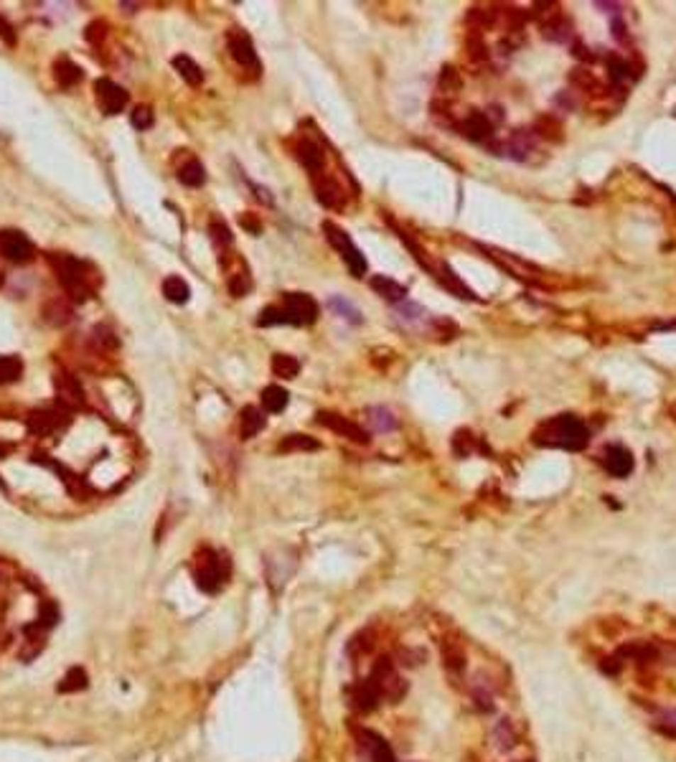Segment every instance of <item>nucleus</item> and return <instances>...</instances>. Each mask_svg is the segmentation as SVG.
I'll return each mask as SVG.
<instances>
[{"label": "nucleus", "instance_id": "nucleus-1", "mask_svg": "<svg viewBox=\"0 0 676 762\" xmlns=\"http://www.w3.org/2000/svg\"><path fill=\"white\" fill-rule=\"evenodd\" d=\"M531 442L539 448H560L570 453H580L590 445V430L575 414H560L547 422H542L531 432Z\"/></svg>", "mask_w": 676, "mask_h": 762}, {"label": "nucleus", "instance_id": "nucleus-2", "mask_svg": "<svg viewBox=\"0 0 676 762\" xmlns=\"http://www.w3.org/2000/svg\"><path fill=\"white\" fill-rule=\"evenodd\" d=\"M229 575H232V562H229L226 554H219V551L214 549H201L196 554L194 577H196V585L201 587L204 592L216 595L226 585Z\"/></svg>", "mask_w": 676, "mask_h": 762}, {"label": "nucleus", "instance_id": "nucleus-3", "mask_svg": "<svg viewBox=\"0 0 676 762\" xmlns=\"http://www.w3.org/2000/svg\"><path fill=\"white\" fill-rule=\"evenodd\" d=\"M49 262L56 270V277L61 280L64 290L69 292L72 300L84 303L87 297L94 292V285H92L84 262L74 260V257H67V254H49Z\"/></svg>", "mask_w": 676, "mask_h": 762}, {"label": "nucleus", "instance_id": "nucleus-4", "mask_svg": "<svg viewBox=\"0 0 676 762\" xmlns=\"http://www.w3.org/2000/svg\"><path fill=\"white\" fill-rule=\"evenodd\" d=\"M323 234H326V239H328L331 247L341 254V260L346 262L348 272H351L353 277H364L366 260H364V254L359 252V247L351 242V236H348L338 224H333V221H323Z\"/></svg>", "mask_w": 676, "mask_h": 762}, {"label": "nucleus", "instance_id": "nucleus-5", "mask_svg": "<svg viewBox=\"0 0 676 762\" xmlns=\"http://www.w3.org/2000/svg\"><path fill=\"white\" fill-rule=\"evenodd\" d=\"M369 678H372V684L377 686L379 696L392 704H397L404 694H407V681L399 676V671L394 668L392 658H379L377 663H374L372 676Z\"/></svg>", "mask_w": 676, "mask_h": 762}, {"label": "nucleus", "instance_id": "nucleus-6", "mask_svg": "<svg viewBox=\"0 0 676 762\" xmlns=\"http://www.w3.org/2000/svg\"><path fill=\"white\" fill-rule=\"evenodd\" d=\"M280 305L287 315V326H311L318 318V303L305 292H285Z\"/></svg>", "mask_w": 676, "mask_h": 762}, {"label": "nucleus", "instance_id": "nucleus-7", "mask_svg": "<svg viewBox=\"0 0 676 762\" xmlns=\"http://www.w3.org/2000/svg\"><path fill=\"white\" fill-rule=\"evenodd\" d=\"M226 46H229V54L232 59L237 61L242 69H250L252 74H260L262 64H260V56H257L255 46H252V38L244 33V31H229L226 33Z\"/></svg>", "mask_w": 676, "mask_h": 762}, {"label": "nucleus", "instance_id": "nucleus-8", "mask_svg": "<svg viewBox=\"0 0 676 762\" xmlns=\"http://www.w3.org/2000/svg\"><path fill=\"white\" fill-rule=\"evenodd\" d=\"M0 254H3L6 260L16 262V265H26V262L33 260L36 249H33V244H31V239L23 234V231L8 229L0 234Z\"/></svg>", "mask_w": 676, "mask_h": 762}, {"label": "nucleus", "instance_id": "nucleus-9", "mask_svg": "<svg viewBox=\"0 0 676 762\" xmlns=\"http://www.w3.org/2000/svg\"><path fill=\"white\" fill-rule=\"evenodd\" d=\"M94 94H97V102L104 115H120L130 102L128 92L122 89L120 84H115L112 79H97L94 82Z\"/></svg>", "mask_w": 676, "mask_h": 762}, {"label": "nucleus", "instance_id": "nucleus-10", "mask_svg": "<svg viewBox=\"0 0 676 762\" xmlns=\"http://www.w3.org/2000/svg\"><path fill=\"white\" fill-rule=\"evenodd\" d=\"M316 422L323 424V427H328L331 432L346 437V440H351V442H359V445H366V442H369V432H366L364 427H359V424L351 422V419L341 417V414H336V412H318Z\"/></svg>", "mask_w": 676, "mask_h": 762}, {"label": "nucleus", "instance_id": "nucleus-11", "mask_svg": "<svg viewBox=\"0 0 676 762\" xmlns=\"http://www.w3.org/2000/svg\"><path fill=\"white\" fill-rule=\"evenodd\" d=\"M603 465L610 475H616V478H628L636 468V460H633V453H631L628 448H623V445H608L603 453Z\"/></svg>", "mask_w": 676, "mask_h": 762}, {"label": "nucleus", "instance_id": "nucleus-12", "mask_svg": "<svg viewBox=\"0 0 676 762\" xmlns=\"http://www.w3.org/2000/svg\"><path fill=\"white\" fill-rule=\"evenodd\" d=\"M54 389H56V399H59L64 407H69V409L84 404V389H82L79 381L74 379L72 374H67V371H59V374L54 376Z\"/></svg>", "mask_w": 676, "mask_h": 762}, {"label": "nucleus", "instance_id": "nucleus-13", "mask_svg": "<svg viewBox=\"0 0 676 762\" xmlns=\"http://www.w3.org/2000/svg\"><path fill=\"white\" fill-rule=\"evenodd\" d=\"M313 188H316V199L321 201L326 209H333V211H338V209H343V204H346L343 188L338 186V183H336L331 176H326V173H321V176L313 178Z\"/></svg>", "mask_w": 676, "mask_h": 762}, {"label": "nucleus", "instance_id": "nucleus-14", "mask_svg": "<svg viewBox=\"0 0 676 762\" xmlns=\"http://www.w3.org/2000/svg\"><path fill=\"white\" fill-rule=\"evenodd\" d=\"M295 155H298V160L303 163V168L308 170L313 178L323 173L326 155H323V150H321V145H318V143H313L311 138L298 140V145H295Z\"/></svg>", "mask_w": 676, "mask_h": 762}, {"label": "nucleus", "instance_id": "nucleus-15", "mask_svg": "<svg viewBox=\"0 0 676 762\" xmlns=\"http://www.w3.org/2000/svg\"><path fill=\"white\" fill-rule=\"evenodd\" d=\"M458 130L468 140H473V143H483V140H488L494 135V122H491L488 115H483V112H470L463 122H458Z\"/></svg>", "mask_w": 676, "mask_h": 762}, {"label": "nucleus", "instance_id": "nucleus-16", "mask_svg": "<svg viewBox=\"0 0 676 762\" xmlns=\"http://www.w3.org/2000/svg\"><path fill=\"white\" fill-rule=\"evenodd\" d=\"M359 744L366 750V755L372 757V762H397L394 752L387 744V739L379 737L377 732H369V729H361L359 732Z\"/></svg>", "mask_w": 676, "mask_h": 762}, {"label": "nucleus", "instance_id": "nucleus-17", "mask_svg": "<svg viewBox=\"0 0 676 762\" xmlns=\"http://www.w3.org/2000/svg\"><path fill=\"white\" fill-rule=\"evenodd\" d=\"M379 702H382V696H379L377 686L372 684V678H364V681H359V684H353L351 689V707L356 709V712H374V709L379 707Z\"/></svg>", "mask_w": 676, "mask_h": 762}, {"label": "nucleus", "instance_id": "nucleus-18", "mask_svg": "<svg viewBox=\"0 0 676 762\" xmlns=\"http://www.w3.org/2000/svg\"><path fill=\"white\" fill-rule=\"evenodd\" d=\"M542 33H544V38H549V41L565 43L575 36V28H572V23H570V18H565L562 13H557V16H552V18L542 21Z\"/></svg>", "mask_w": 676, "mask_h": 762}, {"label": "nucleus", "instance_id": "nucleus-19", "mask_svg": "<svg viewBox=\"0 0 676 762\" xmlns=\"http://www.w3.org/2000/svg\"><path fill=\"white\" fill-rule=\"evenodd\" d=\"M369 285H372V290L377 292V295H382L384 300H389V303H402L404 295H407L404 285L387 277V275H374V277L369 280Z\"/></svg>", "mask_w": 676, "mask_h": 762}, {"label": "nucleus", "instance_id": "nucleus-20", "mask_svg": "<svg viewBox=\"0 0 676 762\" xmlns=\"http://www.w3.org/2000/svg\"><path fill=\"white\" fill-rule=\"evenodd\" d=\"M265 430V414L257 407H244L239 412V437L242 440H252L257 432Z\"/></svg>", "mask_w": 676, "mask_h": 762}, {"label": "nucleus", "instance_id": "nucleus-21", "mask_svg": "<svg viewBox=\"0 0 676 762\" xmlns=\"http://www.w3.org/2000/svg\"><path fill=\"white\" fill-rule=\"evenodd\" d=\"M440 272H443V275H438V280L445 285V287H448V290L453 292V295L465 297V300H478V295H475V292L470 290V287L463 282V280L458 277L455 270H453L450 265H440Z\"/></svg>", "mask_w": 676, "mask_h": 762}, {"label": "nucleus", "instance_id": "nucleus-22", "mask_svg": "<svg viewBox=\"0 0 676 762\" xmlns=\"http://www.w3.org/2000/svg\"><path fill=\"white\" fill-rule=\"evenodd\" d=\"M173 69H176V72L181 74L183 82H186V84H191V87H199L204 82V69L186 54L173 56Z\"/></svg>", "mask_w": 676, "mask_h": 762}, {"label": "nucleus", "instance_id": "nucleus-23", "mask_svg": "<svg viewBox=\"0 0 676 762\" xmlns=\"http://www.w3.org/2000/svg\"><path fill=\"white\" fill-rule=\"evenodd\" d=\"M82 67H77L72 59H67V56H61V59H56L54 64V79L59 82L61 87H74V84H79L82 82Z\"/></svg>", "mask_w": 676, "mask_h": 762}, {"label": "nucleus", "instance_id": "nucleus-24", "mask_svg": "<svg viewBox=\"0 0 676 762\" xmlns=\"http://www.w3.org/2000/svg\"><path fill=\"white\" fill-rule=\"evenodd\" d=\"M618 656H621V658L636 661V663H641V666L656 663L658 661V651L653 646H648V643H628V646H623L621 651H618Z\"/></svg>", "mask_w": 676, "mask_h": 762}, {"label": "nucleus", "instance_id": "nucleus-25", "mask_svg": "<svg viewBox=\"0 0 676 762\" xmlns=\"http://www.w3.org/2000/svg\"><path fill=\"white\" fill-rule=\"evenodd\" d=\"M178 181H181L183 186H189V188L204 186V183H206V170H204L201 160H196V158L186 160V163L178 168Z\"/></svg>", "mask_w": 676, "mask_h": 762}, {"label": "nucleus", "instance_id": "nucleus-26", "mask_svg": "<svg viewBox=\"0 0 676 762\" xmlns=\"http://www.w3.org/2000/svg\"><path fill=\"white\" fill-rule=\"evenodd\" d=\"M163 295L168 297L171 303L183 305V303H189L191 287H189V282H186V280H181L178 275H171V277L163 280Z\"/></svg>", "mask_w": 676, "mask_h": 762}, {"label": "nucleus", "instance_id": "nucleus-27", "mask_svg": "<svg viewBox=\"0 0 676 762\" xmlns=\"http://www.w3.org/2000/svg\"><path fill=\"white\" fill-rule=\"evenodd\" d=\"M287 402H290V394L282 387H277V384H270V387L262 389V407L270 414H280L287 407Z\"/></svg>", "mask_w": 676, "mask_h": 762}, {"label": "nucleus", "instance_id": "nucleus-28", "mask_svg": "<svg viewBox=\"0 0 676 762\" xmlns=\"http://www.w3.org/2000/svg\"><path fill=\"white\" fill-rule=\"evenodd\" d=\"M443 661H445V668L450 673H455V676H460L465 671V653L458 643H443Z\"/></svg>", "mask_w": 676, "mask_h": 762}, {"label": "nucleus", "instance_id": "nucleus-29", "mask_svg": "<svg viewBox=\"0 0 676 762\" xmlns=\"http://www.w3.org/2000/svg\"><path fill=\"white\" fill-rule=\"evenodd\" d=\"M300 371V361L290 353H275L272 356V374L280 379H295Z\"/></svg>", "mask_w": 676, "mask_h": 762}, {"label": "nucleus", "instance_id": "nucleus-30", "mask_svg": "<svg viewBox=\"0 0 676 762\" xmlns=\"http://www.w3.org/2000/svg\"><path fill=\"white\" fill-rule=\"evenodd\" d=\"M366 414H369V422H372L374 430H379V432H392V430H397L394 412L387 409V407H372V409L366 412Z\"/></svg>", "mask_w": 676, "mask_h": 762}, {"label": "nucleus", "instance_id": "nucleus-31", "mask_svg": "<svg viewBox=\"0 0 676 762\" xmlns=\"http://www.w3.org/2000/svg\"><path fill=\"white\" fill-rule=\"evenodd\" d=\"M28 427L38 435H49L59 427V414L56 412H36L28 417Z\"/></svg>", "mask_w": 676, "mask_h": 762}, {"label": "nucleus", "instance_id": "nucleus-32", "mask_svg": "<svg viewBox=\"0 0 676 762\" xmlns=\"http://www.w3.org/2000/svg\"><path fill=\"white\" fill-rule=\"evenodd\" d=\"M23 374V361L18 356H0V384H13Z\"/></svg>", "mask_w": 676, "mask_h": 762}, {"label": "nucleus", "instance_id": "nucleus-33", "mask_svg": "<svg viewBox=\"0 0 676 762\" xmlns=\"http://www.w3.org/2000/svg\"><path fill=\"white\" fill-rule=\"evenodd\" d=\"M494 739H496L494 744L499 747L501 752L514 750V744H516V732H514L511 722H509V719L499 722V724H496V729H494Z\"/></svg>", "mask_w": 676, "mask_h": 762}, {"label": "nucleus", "instance_id": "nucleus-34", "mask_svg": "<svg viewBox=\"0 0 676 762\" xmlns=\"http://www.w3.org/2000/svg\"><path fill=\"white\" fill-rule=\"evenodd\" d=\"M328 308L333 310V313L338 315V318H343V321L353 323V326H359V323H361V313H359L356 308H353V305L348 303V300H343V297H331V300H328Z\"/></svg>", "mask_w": 676, "mask_h": 762}, {"label": "nucleus", "instance_id": "nucleus-35", "mask_svg": "<svg viewBox=\"0 0 676 762\" xmlns=\"http://www.w3.org/2000/svg\"><path fill=\"white\" fill-rule=\"evenodd\" d=\"M321 442L313 440L311 435H287L285 440L280 442L282 453H295V450H318Z\"/></svg>", "mask_w": 676, "mask_h": 762}, {"label": "nucleus", "instance_id": "nucleus-36", "mask_svg": "<svg viewBox=\"0 0 676 762\" xmlns=\"http://www.w3.org/2000/svg\"><path fill=\"white\" fill-rule=\"evenodd\" d=\"M534 130L547 140H562V125H560V120H555V115L536 117Z\"/></svg>", "mask_w": 676, "mask_h": 762}, {"label": "nucleus", "instance_id": "nucleus-37", "mask_svg": "<svg viewBox=\"0 0 676 762\" xmlns=\"http://www.w3.org/2000/svg\"><path fill=\"white\" fill-rule=\"evenodd\" d=\"M43 315H46V321L54 323V326H64V323H69V318H72V310H69L67 303H61V300H51V303H46V308H43Z\"/></svg>", "mask_w": 676, "mask_h": 762}, {"label": "nucleus", "instance_id": "nucleus-38", "mask_svg": "<svg viewBox=\"0 0 676 762\" xmlns=\"http://www.w3.org/2000/svg\"><path fill=\"white\" fill-rule=\"evenodd\" d=\"M84 686H87V673L82 671V668H72V671L59 681L61 694H74V691L84 689Z\"/></svg>", "mask_w": 676, "mask_h": 762}, {"label": "nucleus", "instance_id": "nucleus-39", "mask_svg": "<svg viewBox=\"0 0 676 762\" xmlns=\"http://www.w3.org/2000/svg\"><path fill=\"white\" fill-rule=\"evenodd\" d=\"M257 326H287V315L285 310H282V305H270V308H265L262 313H260V318H257Z\"/></svg>", "mask_w": 676, "mask_h": 762}, {"label": "nucleus", "instance_id": "nucleus-40", "mask_svg": "<svg viewBox=\"0 0 676 762\" xmlns=\"http://www.w3.org/2000/svg\"><path fill=\"white\" fill-rule=\"evenodd\" d=\"M475 445H478V437L468 430H460L455 437H453V450H455L460 458H468V455L475 450Z\"/></svg>", "mask_w": 676, "mask_h": 762}, {"label": "nucleus", "instance_id": "nucleus-41", "mask_svg": "<svg viewBox=\"0 0 676 762\" xmlns=\"http://www.w3.org/2000/svg\"><path fill=\"white\" fill-rule=\"evenodd\" d=\"M372 648H374V635L369 633V630H364V633L353 635L351 638V643H348V653H351L353 658H359V656L369 653Z\"/></svg>", "mask_w": 676, "mask_h": 762}, {"label": "nucleus", "instance_id": "nucleus-42", "mask_svg": "<svg viewBox=\"0 0 676 762\" xmlns=\"http://www.w3.org/2000/svg\"><path fill=\"white\" fill-rule=\"evenodd\" d=\"M209 231H211V239H214V244H216V247H229V244L234 242V236H232V231H229V226H226L224 221H219V219H211Z\"/></svg>", "mask_w": 676, "mask_h": 762}, {"label": "nucleus", "instance_id": "nucleus-43", "mask_svg": "<svg viewBox=\"0 0 676 762\" xmlns=\"http://www.w3.org/2000/svg\"><path fill=\"white\" fill-rule=\"evenodd\" d=\"M605 64H608V74L613 82H621L623 77L631 74V64H628L626 59H621L618 54H610L608 59H605Z\"/></svg>", "mask_w": 676, "mask_h": 762}, {"label": "nucleus", "instance_id": "nucleus-44", "mask_svg": "<svg viewBox=\"0 0 676 762\" xmlns=\"http://www.w3.org/2000/svg\"><path fill=\"white\" fill-rule=\"evenodd\" d=\"M570 82H572L575 87H580V89H585V92L600 89L597 79L592 77V72H587V69H572V74H570Z\"/></svg>", "mask_w": 676, "mask_h": 762}, {"label": "nucleus", "instance_id": "nucleus-45", "mask_svg": "<svg viewBox=\"0 0 676 762\" xmlns=\"http://www.w3.org/2000/svg\"><path fill=\"white\" fill-rule=\"evenodd\" d=\"M468 21L475 26V28H486V26H491V23L496 21V13H494V11H486V8H470Z\"/></svg>", "mask_w": 676, "mask_h": 762}, {"label": "nucleus", "instance_id": "nucleus-46", "mask_svg": "<svg viewBox=\"0 0 676 762\" xmlns=\"http://www.w3.org/2000/svg\"><path fill=\"white\" fill-rule=\"evenodd\" d=\"M252 290V280L250 275H232V280H229V292H232L234 297H244L247 292Z\"/></svg>", "mask_w": 676, "mask_h": 762}, {"label": "nucleus", "instance_id": "nucleus-47", "mask_svg": "<svg viewBox=\"0 0 676 762\" xmlns=\"http://www.w3.org/2000/svg\"><path fill=\"white\" fill-rule=\"evenodd\" d=\"M130 120H133V125L138 127V130H148V127H153L150 107H135L133 115H130Z\"/></svg>", "mask_w": 676, "mask_h": 762}, {"label": "nucleus", "instance_id": "nucleus-48", "mask_svg": "<svg viewBox=\"0 0 676 762\" xmlns=\"http://www.w3.org/2000/svg\"><path fill=\"white\" fill-rule=\"evenodd\" d=\"M460 87V77H458L455 69L450 67H445L443 69V77H440V89H458Z\"/></svg>", "mask_w": 676, "mask_h": 762}, {"label": "nucleus", "instance_id": "nucleus-49", "mask_svg": "<svg viewBox=\"0 0 676 762\" xmlns=\"http://www.w3.org/2000/svg\"><path fill=\"white\" fill-rule=\"evenodd\" d=\"M422 658H425L422 651H407V648H404L402 653H399V663L402 666H420Z\"/></svg>", "mask_w": 676, "mask_h": 762}, {"label": "nucleus", "instance_id": "nucleus-50", "mask_svg": "<svg viewBox=\"0 0 676 762\" xmlns=\"http://www.w3.org/2000/svg\"><path fill=\"white\" fill-rule=\"evenodd\" d=\"M600 668H603L608 676H618L621 673V656H610V658L600 661Z\"/></svg>", "mask_w": 676, "mask_h": 762}, {"label": "nucleus", "instance_id": "nucleus-51", "mask_svg": "<svg viewBox=\"0 0 676 762\" xmlns=\"http://www.w3.org/2000/svg\"><path fill=\"white\" fill-rule=\"evenodd\" d=\"M661 734H666V737H674L676 739V717H669V719H661L653 724Z\"/></svg>", "mask_w": 676, "mask_h": 762}, {"label": "nucleus", "instance_id": "nucleus-52", "mask_svg": "<svg viewBox=\"0 0 676 762\" xmlns=\"http://www.w3.org/2000/svg\"><path fill=\"white\" fill-rule=\"evenodd\" d=\"M0 36H3V41H6L8 46H13V43H16V33H13V26L8 23L6 18H0Z\"/></svg>", "mask_w": 676, "mask_h": 762}, {"label": "nucleus", "instance_id": "nucleus-53", "mask_svg": "<svg viewBox=\"0 0 676 762\" xmlns=\"http://www.w3.org/2000/svg\"><path fill=\"white\" fill-rule=\"evenodd\" d=\"M613 36H616L621 43H626V41H628V31H626V26H623V21H621V18H618V21H613Z\"/></svg>", "mask_w": 676, "mask_h": 762}, {"label": "nucleus", "instance_id": "nucleus-54", "mask_svg": "<svg viewBox=\"0 0 676 762\" xmlns=\"http://www.w3.org/2000/svg\"><path fill=\"white\" fill-rule=\"evenodd\" d=\"M242 226H247V229H250L252 234H257V231H260V221H257V219L252 216V214H244V216H242Z\"/></svg>", "mask_w": 676, "mask_h": 762}, {"label": "nucleus", "instance_id": "nucleus-55", "mask_svg": "<svg viewBox=\"0 0 676 762\" xmlns=\"http://www.w3.org/2000/svg\"><path fill=\"white\" fill-rule=\"evenodd\" d=\"M595 8H605V13L621 11V6H618V3H595Z\"/></svg>", "mask_w": 676, "mask_h": 762}, {"label": "nucleus", "instance_id": "nucleus-56", "mask_svg": "<svg viewBox=\"0 0 676 762\" xmlns=\"http://www.w3.org/2000/svg\"><path fill=\"white\" fill-rule=\"evenodd\" d=\"M658 328H676V321H671V323H664V326H658Z\"/></svg>", "mask_w": 676, "mask_h": 762}]
</instances>
